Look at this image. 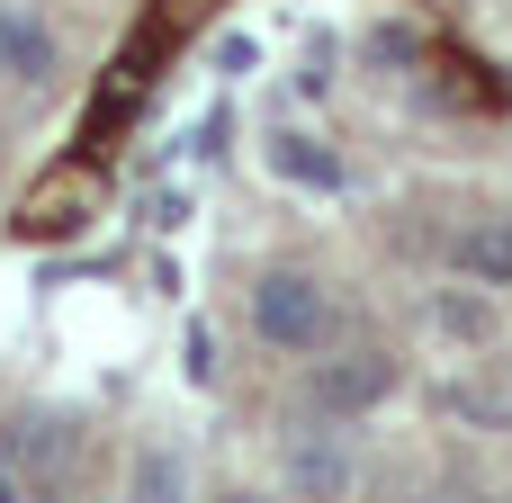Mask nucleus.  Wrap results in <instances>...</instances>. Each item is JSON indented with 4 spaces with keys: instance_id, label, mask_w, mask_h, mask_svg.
Here are the masks:
<instances>
[{
    "instance_id": "nucleus-1",
    "label": "nucleus",
    "mask_w": 512,
    "mask_h": 503,
    "mask_svg": "<svg viewBox=\"0 0 512 503\" xmlns=\"http://www.w3.org/2000/svg\"><path fill=\"white\" fill-rule=\"evenodd\" d=\"M252 333H261L270 351H324V333H333V297H324V279H306V270H270V279L252 288Z\"/></svg>"
},
{
    "instance_id": "nucleus-2",
    "label": "nucleus",
    "mask_w": 512,
    "mask_h": 503,
    "mask_svg": "<svg viewBox=\"0 0 512 503\" xmlns=\"http://www.w3.org/2000/svg\"><path fill=\"white\" fill-rule=\"evenodd\" d=\"M387 396H396V360H387L378 342H351V351L315 360V414L351 423V414H378Z\"/></svg>"
},
{
    "instance_id": "nucleus-3",
    "label": "nucleus",
    "mask_w": 512,
    "mask_h": 503,
    "mask_svg": "<svg viewBox=\"0 0 512 503\" xmlns=\"http://www.w3.org/2000/svg\"><path fill=\"white\" fill-rule=\"evenodd\" d=\"M54 72H63L54 27H45L36 9H0V81H9V90H45Z\"/></svg>"
},
{
    "instance_id": "nucleus-4",
    "label": "nucleus",
    "mask_w": 512,
    "mask_h": 503,
    "mask_svg": "<svg viewBox=\"0 0 512 503\" xmlns=\"http://www.w3.org/2000/svg\"><path fill=\"white\" fill-rule=\"evenodd\" d=\"M450 261H459V279H477V288H512V216H477V225L450 243Z\"/></svg>"
},
{
    "instance_id": "nucleus-5",
    "label": "nucleus",
    "mask_w": 512,
    "mask_h": 503,
    "mask_svg": "<svg viewBox=\"0 0 512 503\" xmlns=\"http://www.w3.org/2000/svg\"><path fill=\"white\" fill-rule=\"evenodd\" d=\"M288 486L315 495V503H342L351 495V450H342L333 432H324V441H297V450H288Z\"/></svg>"
},
{
    "instance_id": "nucleus-6",
    "label": "nucleus",
    "mask_w": 512,
    "mask_h": 503,
    "mask_svg": "<svg viewBox=\"0 0 512 503\" xmlns=\"http://www.w3.org/2000/svg\"><path fill=\"white\" fill-rule=\"evenodd\" d=\"M126 503H180V459L171 450H135V486Z\"/></svg>"
},
{
    "instance_id": "nucleus-7",
    "label": "nucleus",
    "mask_w": 512,
    "mask_h": 503,
    "mask_svg": "<svg viewBox=\"0 0 512 503\" xmlns=\"http://www.w3.org/2000/svg\"><path fill=\"white\" fill-rule=\"evenodd\" d=\"M432 324H441V333H459V342H486V333H495L486 297H432Z\"/></svg>"
},
{
    "instance_id": "nucleus-8",
    "label": "nucleus",
    "mask_w": 512,
    "mask_h": 503,
    "mask_svg": "<svg viewBox=\"0 0 512 503\" xmlns=\"http://www.w3.org/2000/svg\"><path fill=\"white\" fill-rule=\"evenodd\" d=\"M0 503H9V477H0Z\"/></svg>"
},
{
    "instance_id": "nucleus-9",
    "label": "nucleus",
    "mask_w": 512,
    "mask_h": 503,
    "mask_svg": "<svg viewBox=\"0 0 512 503\" xmlns=\"http://www.w3.org/2000/svg\"><path fill=\"white\" fill-rule=\"evenodd\" d=\"M225 503H252V495H225Z\"/></svg>"
}]
</instances>
